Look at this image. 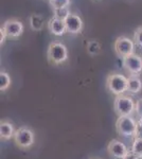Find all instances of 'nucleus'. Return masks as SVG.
I'll list each match as a JSON object with an SVG mask.
<instances>
[{
	"label": "nucleus",
	"mask_w": 142,
	"mask_h": 159,
	"mask_svg": "<svg viewBox=\"0 0 142 159\" xmlns=\"http://www.w3.org/2000/svg\"><path fill=\"white\" fill-rule=\"evenodd\" d=\"M123 159H141L140 157H139V156H137L136 154H134V153H131V151H130V153L127 154V155L125 156L124 158Z\"/></svg>",
	"instance_id": "23"
},
{
	"label": "nucleus",
	"mask_w": 142,
	"mask_h": 159,
	"mask_svg": "<svg viewBox=\"0 0 142 159\" xmlns=\"http://www.w3.org/2000/svg\"><path fill=\"white\" fill-rule=\"evenodd\" d=\"M70 10L69 7H62V9H54L53 10V17L61 20H65L68 18V16L70 15Z\"/></svg>",
	"instance_id": "18"
},
{
	"label": "nucleus",
	"mask_w": 142,
	"mask_h": 159,
	"mask_svg": "<svg viewBox=\"0 0 142 159\" xmlns=\"http://www.w3.org/2000/svg\"><path fill=\"white\" fill-rule=\"evenodd\" d=\"M136 114L138 115V117L142 119V98L139 99L138 101L136 102Z\"/></svg>",
	"instance_id": "21"
},
{
	"label": "nucleus",
	"mask_w": 142,
	"mask_h": 159,
	"mask_svg": "<svg viewBox=\"0 0 142 159\" xmlns=\"http://www.w3.org/2000/svg\"><path fill=\"white\" fill-rule=\"evenodd\" d=\"M14 141L18 148H29L34 144L35 135L33 130L28 126H21L15 132Z\"/></svg>",
	"instance_id": "5"
},
{
	"label": "nucleus",
	"mask_w": 142,
	"mask_h": 159,
	"mask_svg": "<svg viewBox=\"0 0 142 159\" xmlns=\"http://www.w3.org/2000/svg\"><path fill=\"white\" fill-rule=\"evenodd\" d=\"M134 42L138 47L142 48V25L141 27H138L134 32Z\"/></svg>",
	"instance_id": "20"
},
{
	"label": "nucleus",
	"mask_w": 142,
	"mask_h": 159,
	"mask_svg": "<svg viewBox=\"0 0 142 159\" xmlns=\"http://www.w3.org/2000/svg\"><path fill=\"white\" fill-rule=\"evenodd\" d=\"M2 30L6 32L7 38H18L24 33L25 27L22 21L16 18L7 19L1 25Z\"/></svg>",
	"instance_id": "8"
},
{
	"label": "nucleus",
	"mask_w": 142,
	"mask_h": 159,
	"mask_svg": "<svg viewBox=\"0 0 142 159\" xmlns=\"http://www.w3.org/2000/svg\"><path fill=\"white\" fill-rule=\"evenodd\" d=\"M47 57L48 61L53 65H61L68 60V49L64 43L53 42L48 47Z\"/></svg>",
	"instance_id": "3"
},
{
	"label": "nucleus",
	"mask_w": 142,
	"mask_h": 159,
	"mask_svg": "<svg viewBox=\"0 0 142 159\" xmlns=\"http://www.w3.org/2000/svg\"><path fill=\"white\" fill-rule=\"evenodd\" d=\"M12 83V79L10 74L6 71H1L0 72V90L6 91L9 89L10 85Z\"/></svg>",
	"instance_id": "16"
},
{
	"label": "nucleus",
	"mask_w": 142,
	"mask_h": 159,
	"mask_svg": "<svg viewBox=\"0 0 142 159\" xmlns=\"http://www.w3.org/2000/svg\"><path fill=\"white\" fill-rule=\"evenodd\" d=\"M7 34L6 32H4L3 30H2V28H0V45H3L4 43H6V39H7Z\"/></svg>",
	"instance_id": "22"
},
{
	"label": "nucleus",
	"mask_w": 142,
	"mask_h": 159,
	"mask_svg": "<svg viewBox=\"0 0 142 159\" xmlns=\"http://www.w3.org/2000/svg\"><path fill=\"white\" fill-rule=\"evenodd\" d=\"M15 129L12 122L3 120L0 122V138L1 140H10L11 138H14Z\"/></svg>",
	"instance_id": "12"
},
{
	"label": "nucleus",
	"mask_w": 142,
	"mask_h": 159,
	"mask_svg": "<svg viewBox=\"0 0 142 159\" xmlns=\"http://www.w3.org/2000/svg\"><path fill=\"white\" fill-rule=\"evenodd\" d=\"M71 0H49V3L52 9H62V7H68L70 6Z\"/></svg>",
	"instance_id": "19"
},
{
	"label": "nucleus",
	"mask_w": 142,
	"mask_h": 159,
	"mask_svg": "<svg viewBox=\"0 0 142 159\" xmlns=\"http://www.w3.org/2000/svg\"><path fill=\"white\" fill-rule=\"evenodd\" d=\"M127 78L121 73L112 72L106 78V88L116 97L122 96L127 91Z\"/></svg>",
	"instance_id": "2"
},
{
	"label": "nucleus",
	"mask_w": 142,
	"mask_h": 159,
	"mask_svg": "<svg viewBox=\"0 0 142 159\" xmlns=\"http://www.w3.org/2000/svg\"><path fill=\"white\" fill-rule=\"evenodd\" d=\"M30 27L33 31H40L45 25V19L40 14H32L29 19Z\"/></svg>",
	"instance_id": "14"
},
{
	"label": "nucleus",
	"mask_w": 142,
	"mask_h": 159,
	"mask_svg": "<svg viewBox=\"0 0 142 159\" xmlns=\"http://www.w3.org/2000/svg\"><path fill=\"white\" fill-rule=\"evenodd\" d=\"M86 49L89 55H98L101 52V43L95 39H90L87 43Z\"/></svg>",
	"instance_id": "15"
},
{
	"label": "nucleus",
	"mask_w": 142,
	"mask_h": 159,
	"mask_svg": "<svg viewBox=\"0 0 142 159\" xmlns=\"http://www.w3.org/2000/svg\"><path fill=\"white\" fill-rule=\"evenodd\" d=\"M65 25H66V31L69 34H80L83 30L84 24L81 17L76 14H71L68 16V18L65 20Z\"/></svg>",
	"instance_id": "10"
},
{
	"label": "nucleus",
	"mask_w": 142,
	"mask_h": 159,
	"mask_svg": "<svg viewBox=\"0 0 142 159\" xmlns=\"http://www.w3.org/2000/svg\"><path fill=\"white\" fill-rule=\"evenodd\" d=\"M107 152L115 159H123L130 153L127 147L118 139H112L107 144Z\"/></svg>",
	"instance_id": "9"
},
{
	"label": "nucleus",
	"mask_w": 142,
	"mask_h": 159,
	"mask_svg": "<svg viewBox=\"0 0 142 159\" xmlns=\"http://www.w3.org/2000/svg\"><path fill=\"white\" fill-rule=\"evenodd\" d=\"M131 152L136 154L137 156H139L142 158V137H136L134 138L133 144H131Z\"/></svg>",
	"instance_id": "17"
},
{
	"label": "nucleus",
	"mask_w": 142,
	"mask_h": 159,
	"mask_svg": "<svg viewBox=\"0 0 142 159\" xmlns=\"http://www.w3.org/2000/svg\"><path fill=\"white\" fill-rule=\"evenodd\" d=\"M113 108L119 117L131 116L136 110V103L130 96H118L113 101Z\"/></svg>",
	"instance_id": "4"
},
{
	"label": "nucleus",
	"mask_w": 142,
	"mask_h": 159,
	"mask_svg": "<svg viewBox=\"0 0 142 159\" xmlns=\"http://www.w3.org/2000/svg\"><path fill=\"white\" fill-rule=\"evenodd\" d=\"M135 42L134 39H131L127 36H119L115 40L113 43V49L120 57H125V56L131 55L135 53Z\"/></svg>",
	"instance_id": "6"
},
{
	"label": "nucleus",
	"mask_w": 142,
	"mask_h": 159,
	"mask_svg": "<svg viewBox=\"0 0 142 159\" xmlns=\"http://www.w3.org/2000/svg\"><path fill=\"white\" fill-rule=\"evenodd\" d=\"M48 30L54 36H63L65 33H67L65 21L55 17H52L48 21Z\"/></svg>",
	"instance_id": "11"
},
{
	"label": "nucleus",
	"mask_w": 142,
	"mask_h": 159,
	"mask_svg": "<svg viewBox=\"0 0 142 159\" xmlns=\"http://www.w3.org/2000/svg\"><path fill=\"white\" fill-rule=\"evenodd\" d=\"M122 65L130 75H139L142 72V56L131 54L122 58Z\"/></svg>",
	"instance_id": "7"
},
{
	"label": "nucleus",
	"mask_w": 142,
	"mask_h": 159,
	"mask_svg": "<svg viewBox=\"0 0 142 159\" xmlns=\"http://www.w3.org/2000/svg\"><path fill=\"white\" fill-rule=\"evenodd\" d=\"M127 81V91L130 93L137 94L142 90V80L139 75H130Z\"/></svg>",
	"instance_id": "13"
},
{
	"label": "nucleus",
	"mask_w": 142,
	"mask_h": 159,
	"mask_svg": "<svg viewBox=\"0 0 142 159\" xmlns=\"http://www.w3.org/2000/svg\"><path fill=\"white\" fill-rule=\"evenodd\" d=\"M138 123L131 116L119 117L116 121V129L117 133L125 138L138 137Z\"/></svg>",
	"instance_id": "1"
}]
</instances>
